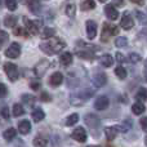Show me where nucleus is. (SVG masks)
Wrapping results in <instances>:
<instances>
[{
  "label": "nucleus",
  "instance_id": "obj_22",
  "mask_svg": "<svg viewBox=\"0 0 147 147\" xmlns=\"http://www.w3.org/2000/svg\"><path fill=\"white\" fill-rule=\"evenodd\" d=\"M76 45L80 47V48L88 49L89 52H90V51H97V49H98V47H97V45H94V44H90V43H86V41H84V40H78Z\"/></svg>",
  "mask_w": 147,
  "mask_h": 147
},
{
  "label": "nucleus",
  "instance_id": "obj_43",
  "mask_svg": "<svg viewBox=\"0 0 147 147\" xmlns=\"http://www.w3.org/2000/svg\"><path fill=\"white\" fill-rule=\"evenodd\" d=\"M8 94V89H7V86L4 85L3 83H0V98H4L5 96Z\"/></svg>",
  "mask_w": 147,
  "mask_h": 147
},
{
  "label": "nucleus",
  "instance_id": "obj_7",
  "mask_svg": "<svg viewBox=\"0 0 147 147\" xmlns=\"http://www.w3.org/2000/svg\"><path fill=\"white\" fill-rule=\"evenodd\" d=\"M71 137L75 141H78V142L83 143V142H85V141H86L88 134H86V132H85V129H84V128L79 127V128H76V129H74V132L71 133Z\"/></svg>",
  "mask_w": 147,
  "mask_h": 147
},
{
  "label": "nucleus",
  "instance_id": "obj_29",
  "mask_svg": "<svg viewBox=\"0 0 147 147\" xmlns=\"http://www.w3.org/2000/svg\"><path fill=\"white\" fill-rule=\"evenodd\" d=\"M76 54H78V57H80V58H86V59H93V58H94L93 52H89V51L76 52Z\"/></svg>",
  "mask_w": 147,
  "mask_h": 147
},
{
  "label": "nucleus",
  "instance_id": "obj_45",
  "mask_svg": "<svg viewBox=\"0 0 147 147\" xmlns=\"http://www.w3.org/2000/svg\"><path fill=\"white\" fill-rule=\"evenodd\" d=\"M140 124H141V128H142L143 130H147V116H145V117H141Z\"/></svg>",
  "mask_w": 147,
  "mask_h": 147
},
{
  "label": "nucleus",
  "instance_id": "obj_41",
  "mask_svg": "<svg viewBox=\"0 0 147 147\" xmlns=\"http://www.w3.org/2000/svg\"><path fill=\"white\" fill-rule=\"evenodd\" d=\"M30 88L32 90H39L40 89V81L39 80H31L30 81Z\"/></svg>",
  "mask_w": 147,
  "mask_h": 147
},
{
  "label": "nucleus",
  "instance_id": "obj_30",
  "mask_svg": "<svg viewBox=\"0 0 147 147\" xmlns=\"http://www.w3.org/2000/svg\"><path fill=\"white\" fill-rule=\"evenodd\" d=\"M78 121H79V115L78 114H71L66 119V125H67V127H72V125L76 124Z\"/></svg>",
  "mask_w": 147,
  "mask_h": 147
},
{
  "label": "nucleus",
  "instance_id": "obj_15",
  "mask_svg": "<svg viewBox=\"0 0 147 147\" xmlns=\"http://www.w3.org/2000/svg\"><path fill=\"white\" fill-rule=\"evenodd\" d=\"M63 81V75L61 72H54L53 75L49 78V84L52 86H58L61 85V83Z\"/></svg>",
  "mask_w": 147,
  "mask_h": 147
},
{
  "label": "nucleus",
  "instance_id": "obj_2",
  "mask_svg": "<svg viewBox=\"0 0 147 147\" xmlns=\"http://www.w3.org/2000/svg\"><path fill=\"white\" fill-rule=\"evenodd\" d=\"M92 96H93V90L86 89V90L80 92V93L72 94L71 98H70V101H71V103L74 105V106H80V105H83L88 98H90Z\"/></svg>",
  "mask_w": 147,
  "mask_h": 147
},
{
  "label": "nucleus",
  "instance_id": "obj_20",
  "mask_svg": "<svg viewBox=\"0 0 147 147\" xmlns=\"http://www.w3.org/2000/svg\"><path fill=\"white\" fill-rule=\"evenodd\" d=\"M32 145L35 147H47V145H48V138L44 137V136H38L34 140Z\"/></svg>",
  "mask_w": 147,
  "mask_h": 147
},
{
  "label": "nucleus",
  "instance_id": "obj_52",
  "mask_svg": "<svg viewBox=\"0 0 147 147\" xmlns=\"http://www.w3.org/2000/svg\"><path fill=\"white\" fill-rule=\"evenodd\" d=\"M106 147H112V146H110V145H107V146H106Z\"/></svg>",
  "mask_w": 147,
  "mask_h": 147
},
{
  "label": "nucleus",
  "instance_id": "obj_6",
  "mask_svg": "<svg viewBox=\"0 0 147 147\" xmlns=\"http://www.w3.org/2000/svg\"><path fill=\"white\" fill-rule=\"evenodd\" d=\"M21 54V45L18 43H12L5 51V56L8 58H17Z\"/></svg>",
  "mask_w": 147,
  "mask_h": 147
},
{
  "label": "nucleus",
  "instance_id": "obj_21",
  "mask_svg": "<svg viewBox=\"0 0 147 147\" xmlns=\"http://www.w3.org/2000/svg\"><path fill=\"white\" fill-rule=\"evenodd\" d=\"M3 136H4V140L5 141L10 142L12 140H14V138H16V136H17V130H16L14 128H9V129L5 130Z\"/></svg>",
  "mask_w": 147,
  "mask_h": 147
},
{
  "label": "nucleus",
  "instance_id": "obj_42",
  "mask_svg": "<svg viewBox=\"0 0 147 147\" xmlns=\"http://www.w3.org/2000/svg\"><path fill=\"white\" fill-rule=\"evenodd\" d=\"M8 40V34L5 31H0V48L3 47V44Z\"/></svg>",
  "mask_w": 147,
  "mask_h": 147
},
{
  "label": "nucleus",
  "instance_id": "obj_9",
  "mask_svg": "<svg viewBox=\"0 0 147 147\" xmlns=\"http://www.w3.org/2000/svg\"><path fill=\"white\" fill-rule=\"evenodd\" d=\"M48 67H49V62L45 61V59H41V61L38 62V65L35 66V75L39 76V78H41V76L47 72Z\"/></svg>",
  "mask_w": 147,
  "mask_h": 147
},
{
  "label": "nucleus",
  "instance_id": "obj_14",
  "mask_svg": "<svg viewBox=\"0 0 147 147\" xmlns=\"http://www.w3.org/2000/svg\"><path fill=\"white\" fill-rule=\"evenodd\" d=\"M18 132L21 134H27L31 132V123L28 120H21L18 123Z\"/></svg>",
  "mask_w": 147,
  "mask_h": 147
},
{
  "label": "nucleus",
  "instance_id": "obj_38",
  "mask_svg": "<svg viewBox=\"0 0 147 147\" xmlns=\"http://www.w3.org/2000/svg\"><path fill=\"white\" fill-rule=\"evenodd\" d=\"M27 5L30 7L31 12L32 13H38L39 12V8H40V4L38 1H31V3H27Z\"/></svg>",
  "mask_w": 147,
  "mask_h": 147
},
{
  "label": "nucleus",
  "instance_id": "obj_10",
  "mask_svg": "<svg viewBox=\"0 0 147 147\" xmlns=\"http://www.w3.org/2000/svg\"><path fill=\"white\" fill-rule=\"evenodd\" d=\"M105 13H106L107 18L111 21H115L119 18V12H117V9L112 4H107L106 7H105Z\"/></svg>",
  "mask_w": 147,
  "mask_h": 147
},
{
  "label": "nucleus",
  "instance_id": "obj_39",
  "mask_svg": "<svg viewBox=\"0 0 147 147\" xmlns=\"http://www.w3.org/2000/svg\"><path fill=\"white\" fill-rule=\"evenodd\" d=\"M141 56L137 53H130L129 54V61L132 62V63H137V62H141Z\"/></svg>",
  "mask_w": 147,
  "mask_h": 147
},
{
  "label": "nucleus",
  "instance_id": "obj_31",
  "mask_svg": "<svg viewBox=\"0 0 147 147\" xmlns=\"http://www.w3.org/2000/svg\"><path fill=\"white\" fill-rule=\"evenodd\" d=\"M35 101H36V98L34 96H30V94H23L22 96V102L28 105V106H32L35 103Z\"/></svg>",
  "mask_w": 147,
  "mask_h": 147
},
{
  "label": "nucleus",
  "instance_id": "obj_40",
  "mask_svg": "<svg viewBox=\"0 0 147 147\" xmlns=\"http://www.w3.org/2000/svg\"><path fill=\"white\" fill-rule=\"evenodd\" d=\"M5 5H7V8L9 10H16L17 9V3H16L14 0H7V1H5Z\"/></svg>",
  "mask_w": 147,
  "mask_h": 147
},
{
  "label": "nucleus",
  "instance_id": "obj_4",
  "mask_svg": "<svg viewBox=\"0 0 147 147\" xmlns=\"http://www.w3.org/2000/svg\"><path fill=\"white\" fill-rule=\"evenodd\" d=\"M4 71H5L8 79H9L10 81H16L18 79V69L14 63L7 62V63L4 65Z\"/></svg>",
  "mask_w": 147,
  "mask_h": 147
},
{
  "label": "nucleus",
  "instance_id": "obj_19",
  "mask_svg": "<svg viewBox=\"0 0 147 147\" xmlns=\"http://www.w3.org/2000/svg\"><path fill=\"white\" fill-rule=\"evenodd\" d=\"M31 116H32L34 121L39 123V121H41V120L45 117V114H44V111L41 109H35L32 112H31Z\"/></svg>",
  "mask_w": 147,
  "mask_h": 147
},
{
  "label": "nucleus",
  "instance_id": "obj_11",
  "mask_svg": "<svg viewBox=\"0 0 147 147\" xmlns=\"http://www.w3.org/2000/svg\"><path fill=\"white\" fill-rule=\"evenodd\" d=\"M109 105H110V101H109V98H107L106 96H99L98 98L96 99L94 107H96V110L102 111V110H106L107 107H109Z\"/></svg>",
  "mask_w": 147,
  "mask_h": 147
},
{
  "label": "nucleus",
  "instance_id": "obj_23",
  "mask_svg": "<svg viewBox=\"0 0 147 147\" xmlns=\"http://www.w3.org/2000/svg\"><path fill=\"white\" fill-rule=\"evenodd\" d=\"M145 105L143 103H141V102H137V103H134L132 106V111H133V114L134 115H141V114H143L145 112Z\"/></svg>",
  "mask_w": 147,
  "mask_h": 147
},
{
  "label": "nucleus",
  "instance_id": "obj_49",
  "mask_svg": "<svg viewBox=\"0 0 147 147\" xmlns=\"http://www.w3.org/2000/svg\"><path fill=\"white\" fill-rule=\"evenodd\" d=\"M145 145L147 146V136H146V138H145Z\"/></svg>",
  "mask_w": 147,
  "mask_h": 147
},
{
  "label": "nucleus",
  "instance_id": "obj_48",
  "mask_svg": "<svg viewBox=\"0 0 147 147\" xmlns=\"http://www.w3.org/2000/svg\"><path fill=\"white\" fill-rule=\"evenodd\" d=\"M41 99H43V101H51V96H49L48 93H47V92H43V93H41Z\"/></svg>",
  "mask_w": 147,
  "mask_h": 147
},
{
  "label": "nucleus",
  "instance_id": "obj_5",
  "mask_svg": "<svg viewBox=\"0 0 147 147\" xmlns=\"http://www.w3.org/2000/svg\"><path fill=\"white\" fill-rule=\"evenodd\" d=\"M92 81H93V84L97 86V88H101V86L106 85L107 83V76L105 72L102 71H97L93 74V76H92Z\"/></svg>",
  "mask_w": 147,
  "mask_h": 147
},
{
  "label": "nucleus",
  "instance_id": "obj_35",
  "mask_svg": "<svg viewBox=\"0 0 147 147\" xmlns=\"http://www.w3.org/2000/svg\"><path fill=\"white\" fill-rule=\"evenodd\" d=\"M13 35H16V36H28V32H27V30H25V28H22V27H16L14 28V31H13Z\"/></svg>",
  "mask_w": 147,
  "mask_h": 147
},
{
  "label": "nucleus",
  "instance_id": "obj_1",
  "mask_svg": "<svg viewBox=\"0 0 147 147\" xmlns=\"http://www.w3.org/2000/svg\"><path fill=\"white\" fill-rule=\"evenodd\" d=\"M65 45H66V44L62 40H59V39H57V38H52V39H48L47 41H44V43H41L40 49L45 54H48V56H53V54L58 53L61 49H63Z\"/></svg>",
  "mask_w": 147,
  "mask_h": 147
},
{
  "label": "nucleus",
  "instance_id": "obj_44",
  "mask_svg": "<svg viewBox=\"0 0 147 147\" xmlns=\"http://www.w3.org/2000/svg\"><path fill=\"white\" fill-rule=\"evenodd\" d=\"M0 115H1L4 119H8V117H9V110H8L7 106L1 107V110H0Z\"/></svg>",
  "mask_w": 147,
  "mask_h": 147
},
{
  "label": "nucleus",
  "instance_id": "obj_13",
  "mask_svg": "<svg viewBox=\"0 0 147 147\" xmlns=\"http://www.w3.org/2000/svg\"><path fill=\"white\" fill-rule=\"evenodd\" d=\"M120 26H121L124 30H130V28L134 26V22H133V20H132V17H130V14L125 13V14L123 16L121 21H120Z\"/></svg>",
  "mask_w": 147,
  "mask_h": 147
},
{
  "label": "nucleus",
  "instance_id": "obj_18",
  "mask_svg": "<svg viewBox=\"0 0 147 147\" xmlns=\"http://www.w3.org/2000/svg\"><path fill=\"white\" fill-rule=\"evenodd\" d=\"M59 62H61V65H63V66H70V65L72 63V54L69 53V52L62 53L61 57H59Z\"/></svg>",
  "mask_w": 147,
  "mask_h": 147
},
{
  "label": "nucleus",
  "instance_id": "obj_47",
  "mask_svg": "<svg viewBox=\"0 0 147 147\" xmlns=\"http://www.w3.org/2000/svg\"><path fill=\"white\" fill-rule=\"evenodd\" d=\"M110 31H111V35H117V32H119V27H117V26L110 25Z\"/></svg>",
  "mask_w": 147,
  "mask_h": 147
},
{
  "label": "nucleus",
  "instance_id": "obj_46",
  "mask_svg": "<svg viewBox=\"0 0 147 147\" xmlns=\"http://www.w3.org/2000/svg\"><path fill=\"white\" fill-rule=\"evenodd\" d=\"M116 61L119 62V63H124V62H125L124 54H121L120 52H117V53H116Z\"/></svg>",
  "mask_w": 147,
  "mask_h": 147
},
{
  "label": "nucleus",
  "instance_id": "obj_26",
  "mask_svg": "<svg viewBox=\"0 0 147 147\" xmlns=\"http://www.w3.org/2000/svg\"><path fill=\"white\" fill-rule=\"evenodd\" d=\"M105 134H106L107 140L112 141V140H114L115 137H116V134H117V130L115 129V127H110V128H106V129H105Z\"/></svg>",
  "mask_w": 147,
  "mask_h": 147
},
{
  "label": "nucleus",
  "instance_id": "obj_25",
  "mask_svg": "<svg viewBox=\"0 0 147 147\" xmlns=\"http://www.w3.org/2000/svg\"><path fill=\"white\" fill-rule=\"evenodd\" d=\"M80 8H81V10H84V12H86V10L94 9V8H96V3H94L93 0H85V1H83V3H81Z\"/></svg>",
  "mask_w": 147,
  "mask_h": 147
},
{
  "label": "nucleus",
  "instance_id": "obj_37",
  "mask_svg": "<svg viewBox=\"0 0 147 147\" xmlns=\"http://www.w3.org/2000/svg\"><path fill=\"white\" fill-rule=\"evenodd\" d=\"M136 16H137L138 21H140L141 23H143V25H146V23H147V16L143 12H140V10H137V12H136Z\"/></svg>",
  "mask_w": 147,
  "mask_h": 147
},
{
  "label": "nucleus",
  "instance_id": "obj_36",
  "mask_svg": "<svg viewBox=\"0 0 147 147\" xmlns=\"http://www.w3.org/2000/svg\"><path fill=\"white\" fill-rule=\"evenodd\" d=\"M75 13H76V7L75 4H69L66 7V14L69 16V17H75Z\"/></svg>",
  "mask_w": 147,
  "mask_h": 147
},
{
  "label": "nucleus",
  "instance_id": "obj_24",
  "mask_svg": "<svg viewBox=\"0 0 147 147\" xmlns=\"http://www.w3.org/2000/svg\"><path fill=\"white\" fill-rule=\"evenodd\" d=\"M4 25L7 27H14L17 25V17L16 16H7L4 18Z\"/></svg>",
  "mask_w": 147,
  "mask_h": 147
},
{
  "label": "nucleus",
  "instance_id": "obj_51",
  "mask_svg": "<svg viewBox=\"0 0 147 147\" xmlns=\"http://www.w3.org/2000/svg\"><path fill=\"white\" fill-rule=\"evenodd\" d=\"M88 147H99V146H88Z\"/></svg>",
  "mask_w": 147,
  "mask_h": 147
},
{
  "label": "nucleus",
  "instance_id": "obj_33",
  "mask_svg": "<svg viewBox=\"0 0 147 147\" xmlns=\"http://www.w3.org/2000/svg\"><path fill=\"white\" fill-rule=\"evenodd\" d=\"M54 35V30L53 28H51V27H47V28H44V31L40 34V36H41V39H52V36Z\"/></svg>",
  "mask_w": 147,
  "mask_h": 147
},
{
  "label": "nucleus",
  "instance_id": "obj_12",
  "mask_svg": "<svg viewBox=\"0 0 147 147\" xmlns=\"http://www.w3.org/2000/svg\"><path fill=\"white\" fill-rule=\"evenodd\" d=\"M84 120H85V124L88 125L89 128H97L99 125V119L97 115L94 114H88L85 117H84Z\"/></svg>",
  "mask_w": 147,
  "mask_h": 147
},
{
  "label": "nucleus",
  "instance_id": "obj_8",
  "mask_svg": "<svg viewBox=\"0 0 147 147\" xmlns=\"http://www.w3.org/2000/svg\"><path fill=\"white\" fill-rule=\"evenodd\" d=\"M86 35L90 40H93L97 35V23L93 20H88L86 21Z\"/></svg>",
  "mask_w": 147,
  "mask_h": 147
},
{
  "label": "nucleus",
  "instance_id": "obj_17",
  "mask_svg": "<svg viewBox=\"0 0 147 147\" xmlns=\"http://www.w3.org/2000/svg\"><path fill=\"white\" fill-rule=\"evenodd\" d=\"M99 62L103 67H111L114 65V59L110 54H103V56L99 57Z\"/></svg>",
  "mask_w": 147,
  "mask_h": 147
},
{
  "label": "nucleus",
  "instance_id": "obj_32",
  "mask_svg": "<svg viewBox=\"0 0 147 147\" xmlns=\"http://www.w3.org/2000/svg\"><path fill=\"white\" fill-rule=\"evenodd\" d=\"M115 75L123 80V79L127 78V70H125L123 66H117L116 69H115Z\"/></svg>",
  "mask_w": 147,
  "mask_h": 147
},
{
  "label": "nucleus",
  "instance_id": "obj_3",
  "mask_svg": "<svg viewBox=\"0 0 147 147\" xmlns=\"http://www.w3.org/2000/svg\"><path fill=\"white\" fill-rule=\"evenodd\" d=\"M23 22H25L26 30H27L28 35H38L39 32V27H41V21H32L28 20V18L23 17Z\"/></svg>",
  "mask_w": 147,
  "mask_h": 147
},
{
  "label": "nucleus",
  "instance_id": "obj_50",
  "mask_svg": "<svg viewBox=\"0 0 147 147\" xmlns=\"http://www.w3.org/2000/svg\"><path fill=\"white\" fill-rule=\"evenodd\" d=\"M145 75H146V80H147V71L145 72Z\"/></svg>",
  "mask_w": 147,
  "mask_h": 147
},
{
  "label": "nucleus",
  "instance_id": "obj_27",
  "mask_svg": "<svg viewBox=\"0 0 147 147\" xmlns=\"http://www.w3.org/2000/svg\"><path fill=\"white\" fill-rule=\"evenodd\" d=\"M136 98H137V101L141 102V103H142L143 101H146V98H147V90H146V88H140V89H138L137 94H136Z\"/></svg>",
  "mask_w": 147,
  "mask_h": 147
},
{
  "label": "nucleus",
  "instance_id": "obj_34",
  "mask_svg": "<svg viewBox=\"0 0 147 147\" xmlns=\"http://www.w3.org/2000/svg\"><path fill=\"white\" fill-rule=\"evenodd\" d=\"M127 44H128V39L124 38V36H120V38H117L115 40V45L117 48H124V47H127Z\"/></svg>",
  "mask_w": 147,
  "mask_h": 147
},
{
  "label": "nucleus",
  "instance_id": "obj_28",
  "mask_svg": "<svg viewBox=\"0 0 147 147\" xmlns=\"http://www.w3.org/2000/svg\"><path fill=\"white\" fill-rule=\"evenodd\" d=\"M23 114H25V110H23L22 105H21V103H16L14 106H13V115L17 117V116H22Z\"/></svg>",
  "mask_w": 147,
  "mask_h": 147
},
{
  "label": "nucleus",
  "instance_id": "obj_16",
  "mask_svg": "<svg viewBox=\"0 0 147 147\" xmlns=\"http://www.w3.org/2000/svg\"><path fill=\"white\" fill-rule=\"evenodd\" d=\"M111 36V31H110V25L109 23H103V28H102V34H101V40L103 43H107Z\"/></svg>",
  "mask_w": 147,
  "mask_h": 147
}]
</instances>
